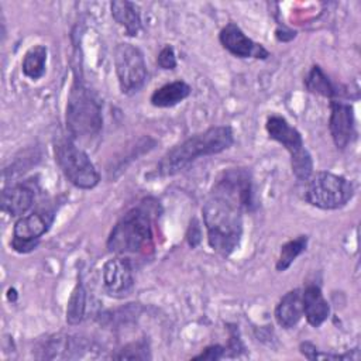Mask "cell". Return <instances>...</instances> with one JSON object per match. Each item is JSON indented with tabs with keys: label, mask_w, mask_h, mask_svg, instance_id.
<instances>
[{
	"label": "cell",
	"mask_w": 361,
	"mask_h": 361,
	"mask_svg": "<svg viewBox=\"0 0 361 361\" xmlns=\"http://www.w3.org/2000/svg\"><path fill=\"white\" fill-rule=\"evenodd\" d=\"M158 217V202L142 199L113 226L106 247L121 257L147 254L154 248V231Z\"/></svg>",
	"instance_id": "obj_1"
},
{
	"label": "cell",
	"mask_w": 361,
	"mask_h": 361,
	"mask_svg": "<svg viewBox=\"0 0 361 361\" xmlns=\"http://www.w3.org/2000/svg\"><path fill=\"white\" fill-rule=\"evenodd\" d=\"M234 144V133L230 126H213L196 133L168 149L157 165V175L173 176L186 171L196 159L210 157L228 149Z\"/></svg>",
	"instance_id": "obj_2"
},
{
	"label": "cell",
	"mask_w": 361,
	"mask_h": 361,
	"mask_svg": "<svg viewBox=\"0 0 361 361\" xmlns=\"http://www.w3.org/2000/svg\"><path fill=\"white\" fill-rule=\"evenodd\" d=\"M243 209L228 199L210 192L202 207L203 223L210 248L228 257L240 245L243 237Z\"/></svg>",
	"instance_id": "obj_3"
},
{
	"label": "cell",
	"mask_w": 361,
	"mask_h": 361,
	"mask_svg": "<svg viewBox=\"0 0 361 361\" xmlns=\"http://www.w3.org/2000/svg\"><path fill=\"white\" fill-rule=\"evenodd\" d=\"M65 121L73 141L93 140L103 128L102 102L76 73L68 94Z\"/></svg>",
	"instance_id": "obj_4"
},
{
	"label": "cell",
	"mask_w": 361,
	"mask_h": 361,
	"mask_svg": "<svg viewBox=\"0 0 361 361\" xmlns=\"http://www.w3.org/2000/svg\"><path fill=\"white\" fill-rule=\"evenodd\" d=\"M54 157L63 176L76 188L89 190L99 185L100 175L89 155L71 137L54 141Z\"/></svg>",
	"instance_id": "obj_5"
},
{
	"label": "cell",
	"mask_w": 361,
	"mask_h": 361,
	"mask_svg": "<svg viewBox=\"0 0 361 361\" xmlns=\"http://www.w3.org/2000/svg\"><path fill=\"white\" fill-rule=\"evenodd\" d=\"M265 130L271 140L279 142L289 152L295 178L300 182H307L313 173V159L310 152L305 148L302 134L292 127L286 118L278 114H272L267 118Z\"/></svg>",
	"instance_id": "obj_6"
},
{
	"label": "cell",
	"mask_w": 361,
	"mask_h": 361,
	"mask_svg": "<svg viewBox=\"0 0 361 361\" xmlns=\"http://www.w3.org/2000/svg\"><path fill=\"white\" fill-rule=\"evenodd\" d=\"M354 195V188L348 179L341 175L319 171L307 179L305 200L323 210H337L345 206Z\"/></svg>",
	"instance_id": "obj_7"
},
{
	"label": "cell",
	"mask_w": 361,
	"mask_h": 361,
	"mask_svg": "<svg viewBox=\"0 0 361 361\" xmlns=\"http://www.w3.org/2000/svg\"><path fill=\"white\" fill-rule=\"evenodd\" d=\"M114 68L118 87L123 94H134L147 82L144 54L133 44L121 42L114 49Z\"/></svg>",
	"instance_id": "obj_8"
},
{
	"label": "cell",
	"mask_w": 361,
	"mask_h": 361,
	"mask_svg": "<svg viewBox=\"0 0 361 361\" xmlns=\"http://www.w3.org/2000/svg\"><path fill=\"white\" fill-rule=\"evenodd\" d=\"M210 192L235 203L243 212H252L257 207L252 176L245 168H230L223 171Z\"/></svg>",
	"instance_id": "obj_9"
},
{
	"label": "cell",
	"mask_w": 361,
	"mask_h": 361,
	"mask_svg": "<svg viewBox=\"0 0 361 361\" xmlns=\"http://www.w3.org/2000/svg\"><path fill=\"white\" fill-rule=\"evenodd\" d=\"M54 221V212L37 210L17 219L13 227L11 248L16 252L27 254L37 248L39 238L49 230Z\"/></svg>",
	"instance_id": "obj_10"
},
{
	"label": "cell",
	"mask_w": 361,
	"mask_h": 361,
	"mask_svg": "<svg viewBox=\"0 0 361 361\" xmlns=\"http://www.w3.org/2000/svg\"><path fill=\"white\" fill-rule=\"evenodd\" d=\"M102 283L104 292L111 298H126L134 289V276L130 259L116 255L107 259L102 268Z\"/></svg>",
	"instance_id": "obj_11"
},
{
	"label": "cell",
	"mask_w": 361,
	"mask_h": 361,
	"mask_svg": "<svg viewBox=\"0 0 361 361\" xmlns=\"http://www.w3.org/2000/svg\"><path fill=\"white\" fill-rule=\"evenodd\" d=\"M329 130L334 145L338 149H345L357 135L354 109L343 100H330Z\"/></svg>",
	"instance_id": "obj_12"
},
{
	"label": "cell",
	"mask_w": 361,
	"mask_h": 361,
	"mask_svg": "<svg viewBox=\"0 0 361 361\" xmlns=\"http://www.w3.org/2000/svg\"><path fill=\"white\" fill-rule=\"evenodd\" d=\"M219 41L224 49H227L237 58L267 59L269 56L268 49L248 38L244 31L234 23H228L221 28L219 34Z\"/></svg>",
	"instance_id": "obj_13"
},
{
	"label": "cell",
	"mask_w": 361,
	"mask_h": 361,
	"mask_svg": "<svg viewBox=\"0 0 361 361\" xmlns=\"http://www.w3.org/2000/svg\"><path fill=\"white\" fill-rule=\"evenodd\" d=\"M94 350L93 343L79 336H54L48 338L41 347L42 354L39 358L47 360H69V358H83L92 357L90 351Z\"/></svg>",
	"instance_id": "obj_14"
},
{
	"label": "cell",
	"mask_w": 361,
	"mask_h": 361,
	"mask_svg": "<svg viewBox=\"0 0 361 361\" xmlns=\"http://www.w3.org/2000/svg\"><path fill=\"white\" fill-rule=\"evenodd\" d=\"M35 200V188L30 182L8 185L1 192V209L13 217L25 216Z\"/></svg>",
	"instance_id": "obj_15"
},
{
	"label": "cell",
	"mask_w": 361,
	"mask_h": 361,
	"mask_svg": "<svg viewBox=\"0 0 361 361\" xmlns=\"http://www.w3.org/2000/svg\"><path fill=\"white\" fill-rule=\"evenodd\" d=\"M303 316L313 327H320L330 316V305L324 299L319 285L309 283L302 290Z\"/></svg>",
	"instance_id": "obj_16"
},
{
	"label": "cell",
	"mask_w": 361,
	"mask_h": 361,
	"mask_svg": "<svg viewBox=\"0 0 361 361\" xmlns=\"http://www.w3.org/2000/svg\"><path fill=\"white\" fill-rule=\"evenodd\" d=\"M276 323L283 329L295 327L303 316L302 289L295 288L286 292L275 306L274 312Z\"/></svg>",
	"instance_id": "obj_17"
},
{
	"label": "cell",
	"mask_w": 361,
	"mask_h": 361,
	"mask_svg": "<svg viewBox=\"0 0 361 361\" xmlns=\"http://www.w3.org/2000/svg\"><path fill=\"white\" fill-rule=\"evenodd\" d=\"M305 87L310 93L329 97L330 100H337V97L340 99L343 96H348L347 92L343 90L344 87L337 86V83L331 82L319 65H313L307 72L305 78Z\"/></svg>",
	"instance_id": "obj_18"
},
{
	"label": "cell",
	"mask_w": 361,
	"mask_h": 361,
	"mask_svg": "<svg viewBox=\"0 0 361 361\" xmlns=\"http://www.w3.org/2000/svg\"><path fill=\"white\" fill-rule=\"evenodd\" d=\"M110 10L114 21L124 28L130 37L138 35L141 31V16L138 7L127 0H116L110 3Z\"/></svg>",
	"instance_id": "obj_19"
},
{
	"label": "cell",
	"mask_w": 361,
	"mask_h": 361,
	"mask_svg": "<svg viewBox=\"0 0 361 361\" xmlns=\"http://www.w3.org/2000/svg\"><path fill=\"white\" fill-rule=\"evenodd\" d=\"M190 92L192 89L186 82L173 80L155 89L149 97V102L154 107H173L178 103L183 102L190 94Z\"/></svg>",
	"instance_id": "obj_20"
},
{
	"label": "cell",
	"mask_w": 361,
	"mask_h": 361,
	"mask_svg": "<svg viewBox=\"0 0 361 361\" xmlns=\"http://www.w3.org/2000/svg\"><path fill=\"white\" fill-rule=\"evenodd\" d=\"M47 55H48L47 47L41 44L31 47L24 54L23 62H21L23 73L31 80H37L42 78L47 68Z\"/></svg>",
	"instance_id": "obj_21"
},
{
	"label": "cell",
	"mask_w": 361,
	"mask_h": 361,
	"mask_svg": "<svg viewBox=\"0 0 361 361\" xmlns=\"http://www.w3.org/2000/svg\"><path fill=\"white\" fill-rule=\"evenodd\" d=\"M86 309H87V293L80 281L75 285L69 300L66 306V322L71 326L79 324L85 316H86Z\"/></svg>",
	"instance_id": "obj_22"
},
{
	"label": "cell",
	"mask_w": 361,
	"mask_h": 361,
	"mask_svg": "<svg viewBox=\"0 0 361 361\" xmlns=\"http://www.w3.org/2000/svg\"><path fill=\"white\" fill-rule=\"evenodd\" d=\"M307 235H298L296 238H292L289 241H286L282 247H281V251H279V257H278V261H276V271L278 272H283L286 271L292 264L293 261L302 254L305 252L306 247H307Z\"/></svg>",
	"instance_id": "obj_23"
},
{
	"label": "cell",
	"mask_w": 361,
	"mask_h": 361,
	"mask_svg": "<svg viewBox=\"0 0 361 361\" xmlns=\"http://www.w3.org/2000/svg\"><path fill=\"white\" fill-rule=\"evenodd\" d=\"M116 360H149V345L145 340H137L127 345H124L121 350H118L117 354L113 355Z\"/></svg>",
	"instance_id": "obj_24"
},
{
	"label": "cell",
	"mask_w": 361,
	"mask_h": 361,
	"mask_svg": "<svg viewBox=\"0 0 361 361\" xmlns=\"http://www.w3.org/2000/svg\"><path fill=\"white\" fill-rule=\"evenodd\" d=\"M157 63L159 68L166 69V71H172L176 68V55H175V49L172 45H165L157 58Z\"/></svg>",
	"instance_id": "obj_25"
},
{
	"label": "cell",
	"mask_w": 361,
	"mask_h": 361,
	"mask_svg": "<svg viewBox=\"0 0 361 361\" xmlns=\"http://www.w3.org/2000/svg\"><path fill=\"white\" fill-rule=\"evenodd\" d=\"M226 357V347L220 345V344H213V345H207L206 348H203V351L197 355L193 357V360H210V361H217Z\"/></svg>",
	"instance_id": "obj_26"
},
{
	"label": "cell",
	"mask_w": 361,
	"mask_h": 361,
	"mask_svg": "<svg viewBox=\"0 0 361 361\" xmlns=\"http://www.w3.org/2000/svg\"><path fill=\"white\" fill-rule=\"evenodd\" d=\"M186 240H188V243L192 248L197 247L202 241V228H200V224L196 219H193L189 224V228H188V233H186Z\"/></svg>",
	"instance_id": "obj_27"
}]
</instances>
